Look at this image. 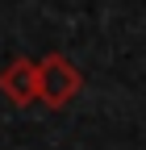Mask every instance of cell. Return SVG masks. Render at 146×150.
<instances>
[{
	"instance_id": "obj_1",
	"label": "cell",
	"mask_w": 146,
	"mask_h": 150,
	"mask_svg": "<svg viewBox=\"0 0 146 150\" xmlns=\"http://www.w3.org/2000/svg\"><path fill=\"white\" fill-rule=\"evenodd\" d=\"M38 75H42V104H50V108H63V104H71L75 100V92L84 88V75H79V67L67 59V54H46V59L38 63Z\"/></svg>"
},
{
	"instance_id": "obj_2",
	"label": "cell",
	"mask_w": 146,
	"mask_h": 150,
	"mask_svg": "<svg viewBox=\"0 0 146 150\" xmlns=\"http://www.w3.org/2000/svg\"><path fill=\"white\" fill-rule=\"evenodd\" d=\"M0 92L13 100V104H33V100H42V75H38V63L33 59H17L9 63L4 71H0Z\"/></svg>"
}]
</instances>
